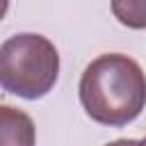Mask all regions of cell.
<instances>
[{"label": "cell", "instance_id": "8992f818", "mask_svg": "<svg viewBox=\"0 0 146 146\" xmlns=\"http://www.w3.org/2000/svg\"><path fill=\"white\" fill-rule=\"evenodd\" d=\"M139 146H146V137H144V139H141V141H139Z\"/></svg>", "mask_w": 146, "mask_h": 146}, {"label": "cell", "instance_id": "6da1fadb", "mask_svg": "<svg viewBox=\"0 0 146 146\" xmlns=\"http://www.w3.org/2000/svg\"><path fill=\"white\" fill-rule=\"evenodd\" d=\"M78 94L91 121L123 128L146 107V73L132 57L107 52L82 71Z\"/></svg>", "mask_w": 146, "mask_h": 146}, {"label": "cell", "instance_id": "7a4b0ae2", "mask_svg": "<svg viewBox=\"0 0 146 146\" xmlns=\"http://www.w3.org/2000/svg\"><path fill=\"white\" fill-rule=\"evenodd\" d=\"M59 78V52L50 39L34 32L14 34L0 46V84L25 100L43 98Z\"/></svg>", "mask_w": 146, "mask_h": 146}, {"label": "cell", "instance_id": "5b68a950", "mask_svg": "<svg viewBox=\"0 0 146 146\" xmlns=\"http://www.w3.org/2000/svg\"><path fill=\"white\" fill-rule=\"evenodd\" d=\"M107 146H139L137 139H116V141H110Z\"/></svg>", "mask_w": 146, "mask_h": 146}, {"label": "cell", "instance_id": "3957f363", "mask_svg": "<svg viewBox=\"0 0 146 146\" xmlns=\"http://www.w3.org/2000/svg\"><path fill=\"white\" fill-rule=\"evenodd\" d=\"M36 128L34 121L11 105L0 107V146H34Z\"/></svg>", "mask_w": 146, "mask_h": 146}, {"label": "cell", "instance_id": "277c9868", "mask_svg": "<svg viewBox=\"0 0 146 146\" xmlns=\"http://www.w3.org/2000/svg\"><path fill=\"white\" fill-rule=\"evenodd\" d=\"M112 14L130 30H146V0H112Z\"/></svg>", "mask_w": 146, "mask_h": 146}]
</instances>
